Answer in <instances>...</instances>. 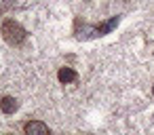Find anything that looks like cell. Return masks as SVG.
Masks as SVG:
<instances>
[{"instance_id":"obj_1","label":"cell","mask_w":154,"mask_h":135,"mask_svg":"<svg viewBox=\"0 0 154 135\" xmlns=\"http://www.w3.org/2000/svg\"><path fill=\"white\" fill-rule=\"evenodd\" d=\"M118 21H120V15L110 17V19H106V21H103V23H99V26H87V23H82V30H80V28H76V36H78L80 40H89V38L106 36V34H110V32L118 26Z\"/></svg>"},{"instance_id":"obj_2","label":"cell","mask_w":154,"mask_h":135,"mask_svg":"<svg viewBox=\"0 0 154 135\" xmlns=\"http://www.w3.org/2000/svg\"><path fill=\"white\" fill-rule=\"evenodd\" d=\"M2 38L11 44V47H21L23 42H26V30H23V26L21 23H17L15 19H5V23H2Z\"/></svg>"},{"instance_id":"obj_3","label":"cell","mask_w":154,"mask_h":135,"mask_svg":"<svg viewBox=\"0 0 154 135\" xmlns=\"http://www.w3.org/2000/svg\"><path fill=\"white\" fill-rule=\"evenodd\" d=\"M23 135H51V131L42 120H28L23 124Z\"/></svg>"},{"instance_id":"obj_4","label":"cell","mask_w":154,"mask_h":135,"mask_svg":"<svg viewBox=\"0 0 154 135\" xmlns=\"http://www.w3.org/2000/svg\"><path fill=\"white\" fill-rule=\"evenodd\" d=\"M17 108H19V101L15 97H11V95H5L2 99H0V110H2L5 114H15Z\"/></svg>"},{"instance_id":"obj_5","label":"cell","mask_w":154,"mask_h":135,"mask_svg":"<svg viewBox=\"0 0 154 135\" xmlns=\"http://www.w3.org/2000/svg\"><path fill=\"white\" fill-rule=\"evenodd\" d=\"M78 78V74L72 70V68H59V72H57V80L61 82V84H70V82H74Z\"/></svg>"},{"instance_id":"obj_6","label":"cell","mask_w":154,"mask_h":135,"mask_svg":"<svg viewBox=\"0 0 154 135\" xmlns=\"http://www.w3.org/2000/svg\"><path fill=\"white\" fill-rule=\"evenodd\" d=\"M152 95H154V87H152Z\"/></svg>"},{"instance_id":"obj_7","label":"cell","mask_w":154,"mask_h":135,"mask_svg":"<svg viewBox=\"0 0 154 135\" xmlns=\"http://www.w3.org/2000/svg\"><path fill=\"white\" fill-rule=\"evenodd\" d=\"M7 135H13V133H7Z\"/></svg>"}]
</instances>
